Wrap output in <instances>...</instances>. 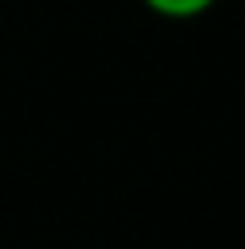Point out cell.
<instances>
[{
	"instance_id": "obj_1",
	"label": "cell",
	"mask_w": 245,
	"mask_h": 249,
	"mask_svg": "<svg viewBox=\"0 0 245 249\" xmlns=\"http://www.w3.org/2000/svg\"><path fill=\"white\" fill-rule=\"evenodd\" d=\"M147 8H156L159 17H200L209 13L217 0H143Z\"/></svg>"
}]
</instances>
